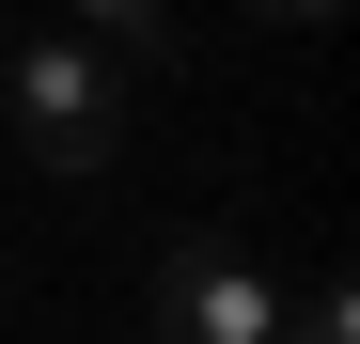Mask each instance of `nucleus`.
Listing matches in <instances>:
<instances>
[{"instance_id": "1", "label": "nucleus", "mask_w": 360, "mask_h": 344, "mask_svg": "<svg viewBox=\"0 0 360 344\" xmlns=\"http://www.w3.org/2000/svg\"><path fill=\"white\" fill-rule=\"evenodd\" d=\"M0 110H16V141L47 172H110V141H126V79H110L79 32H32L16 63H0Z\"/></svg>"}, {"instance_id": "2", "label": "nucleus", "mask_w": 360, "mask_h": 344, "mask_svg": "<svg viewBox=\"0 0 360 344\" xmlns=\"http://www.w3.org/2000/svg\"><path fill=\"white\" fill-rule=\"evenodd\" d=\"M157 329H172V344H282L266 251H251V235H188V251L157 266Z\"/></svg>"}, {"instance_id": "3", "label": "nucleus", "mask_w": 360, "mask_h": 344, "mask_svg": "<svg viewBox=\"0 0 360 344\" xmlns=\"http://www.w3.org/2000/svg\"><path fill=\"white\" fill-rule=\"evenodd\" d=\"M63 16H79V47H94L110 79H157L172 63V0H63Z\"/></svg>"}, {"instance_id": "4", "label": "nucleus", "mask_w": 360, "mask_h": 344, "mask_svg": "<svg viewBox=\"0 0 360 344\" xmlns=\"http://www.w3.org/2000/svg\"><path fill=\"white\" fill-rule=\"evenodd\" d=\"M282 344H360V298H345V282H297V298H282Z\"/></svg>"}, {"instance_id": "5", "label": "nucleus", "mask_w": 360, "mask_h": 344, "mask_svg": "<svg viewBox=\"0 0 360 344\" xmlns=\"http://www.w3.org/2000/svg\"><path fill=\"white\" fill-rule=\"evenodd\" d=\"M251 16H329V0H251Z\"/></svg>"}]
</instances>
